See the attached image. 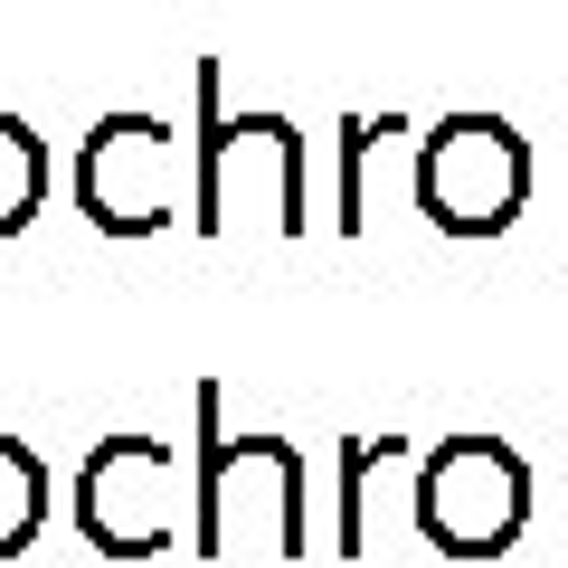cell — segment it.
Returning a JSON list of instances; mask_svg holds the SVG:
<instances>
[{"label":"cell","instance_id":"cell-1","mask_svg":"<svg viewBox=\"0 0 568 568\" xmlns=\"http://www.w3.org/2000/svg\"><path fill=\"white\" fill-rule=\"evenodd\" d=\"M200 559H304V446L227 436L219 379L200 388Z\"/></svg>","mask_w":568,"mask_h":568},{"label":"cell","instance_id":"cell-9","mask_svg":"<svg viewBox=\"0 0 568 568\" xmlns=\"http://www.w3.org/2000/svg\"><path fill=\"white\" fill-rule=\"evenodd\" d=\"M388 133H407V123L398 114H379V123L351 114L342 123V227H369V152H379Z\"/></svg>","mask_w":568,"mask_h":568},{"label":"cell","instance_id":"cell-7","mask_svg":"<svg viewBox=\"0 0 568 568\" xmlns=\"http://www.w3.org/2000/svg\"><path fill=\"white\" fill-rule=\"evenodd\" d=\"M48 200V142L29 114H0V237H20Z\"/></svg>","mask_w":568,"mask_h":568},{"label":"cell","instance_id":"cell-8","mask_svg":"<svg viewBox=\"0 0 568 568\" xmlns=\"http://www.w3.org/2000/svg\"><path fill=\"white\" fill-rule=\"evenodd\" d=\"M48 521V465L20 446V436H0V559H20Z\"/></svg>","mask_w":568,"mask_h":568},{"label":"cell","instance_id":"cell-4","mask_svg":"<svg viewBox=\"0 0 568 568\" xmlns=\"http://www.w3.org/2000/svg\"><path fill=\"white\" fill-rule=\"evenodd\" d=\"M77 530L104 559H162L200 530V474L171 436H95L77 465Z\"/></svg>","mask_w":568,"mask_h":568},{"label":"cell","instance_id":"cell-5","mask_svg":"<svg viewBox=\"0 0 568 568\" xmlns=\"http://www.w3.org/2000/svg\"><path fill=\"white\" fill-rule=\"evenodd\" d=\"M417 209L446 237H503L530 209V142L503 114H484V104L446 114L417 142Z\"/></svg>","mask_w":568,"mask_h":568},{"label":"cell","instance_id":"cell-3","mask_svg":"<svg viewBox=\"0 0 568 568\" xmlns=\"http://www.w3.org/2000/svg\"><path fill=\"white\" fill-rule=\"evenodd\" d=\"M77 209L104 237H162L200 219V142L142 104L95 114V133L77 142Z\"/></svg>","mask_w":568,"mask_h":568},{"label":"cell","instance_id":"cell-6","mask_svg":"<svg viewBox=\"0 0 568 568\" xmlns=\"http://www.w3.org/2000/svg\"><path fill=\"white\" fill-rule=\"evenodd\" d=\"M530 521V465L503 436H446L417 465V530L446 559H503Z\"/></svg>","mask_w":568,"mask_h":568},{"label":"cell","instance_id":"cell-2","mask_svg":"<svg viewBox=\"0 0 568 568\" xmlns=\"http://www.w3.org/2000/svg\"><path fill=\"white\" fill-rule=\"evenodd\" d=\"M200 227L304 237V133L284 114H227L219 67H200Z\"/></svg>","mask_w":568,"mask_h":568}]
</instances>
